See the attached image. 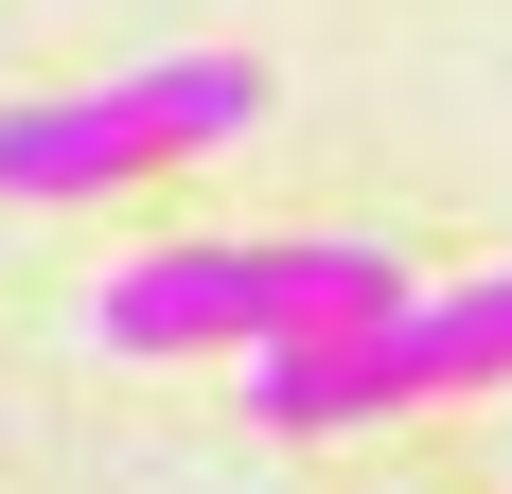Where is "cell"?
I'll return each instance as SVG.
<instances>
[{
	"label": "cell",
	"mask_w": 512,
	"mask_h": 494,
	"mask_svg": "<svg viewBox=\"0 0 512 494\" xmlns=\"http://www.w3.org/2000/svg\"><path fill=\"white\" fill-rule=\"evenodd\" d=\"M248 124H265V71H248V53H159V71H106V89L0 106V195H142V177L248 142Z\"/></svg>",
	"instance_id": "7a4b0ae2"
},
{
	"label": "cell",
	"mask_w": 512,
	"mask_h": 494,
	"mask_svg": "<svg viewBox=\"0 0 512 494\" xmlns=\"http://www.w3.org/2000/svg\"><path fill=\"white\" fill-rule=\"evenodd\" d=\"M389 300H407V265L371 230H283V247H142V265H106L89 336L124 353V371H195V353L248 371L265 336H301V318H389Z\"/></svg>",
	"instance_id": "6da1fadb"
}]
</instances>
